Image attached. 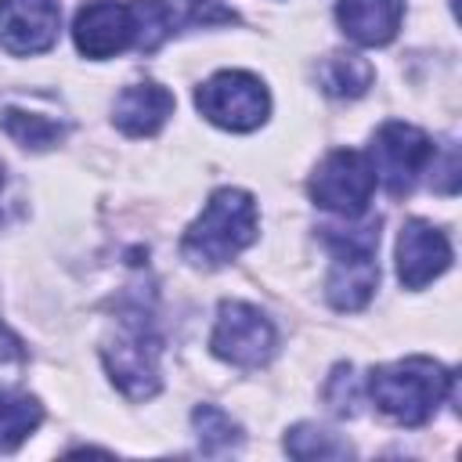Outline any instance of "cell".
I'll use <instances>...</instances> for the list:
<instances>
[{
  "label": "cell",
  "mask_w": 462,
  "mask_h": 462,
  "mask_svg": "<svg viewBox=\"0 0 462 462\" xmlns=\"http://www.w3.org/2000/svg\"><path fill=\"white\" fill-rule=\"evenodd\" d=\"M455 393V372L433 357H401L368 372V397L401 426H422L444 397Z\"/></svg>",
  "instance_id": "cell-1"
},
{
  "label": "cell",
  "mask_w": 462,
  "mask_h": 462,
  "mask_svg": "<svg viewBox=\"0 0 462 462\" xmlns=\"http://www.w3.org/2000/svg\"><path fill=\"white\" fill-rule=\"evenodd\" d=\"M260 235L256 199L242 188H217L199 213V220L184 231L180 253L195 267H220L235 260Z\"/></svg>",
  "instance_id": "cell-2"
},
{
  "label": "cell",
  "mask_w": 462,
  "mask_h": 462,
  "mask_svg": "<svg viewBox=\"0 0 462 462\" xmlns=\"http://www.w3.org/2000/svg\"><path fill=\"white\" fill-rule=\"evenodd\" d=\"M159 354L162 339L152 325V314L141 307L123 310L116 321V332L101 346V361L112 375V383L130 397V401H148L159 393Z\"/></svg>",
  "instance_id": "cell-3"
},
{
  "label": "cell",
  "mask_w": 462,
  "mask_h": 462,
  "mask_svg": "<svg viewBox=\"0 0 462 462\" xmlns=\"http://www.w3.org/2000/svg\"><path fill=\"white\" fill-rule=\"evenodd\" d=\"M321 238L332 249V271L325 278V296L336 310H361L379 285V220L361 227H321Z\"/></svg>",
  "instance_id": "cell-4"
},
{
  "label": "cell",
  "mask_w": 462,
  "mask_h": 462,
  "mask_svg": "<svg viewBox=\"0 0 462 462\" xmlns=\"http://www.w3.org/2000/svg\"><path fill=\"white\" fill-rule=\"evenodd\" d=\"M195 108L220 130L249 134L267 123L271 94L260 76L242 72V69H224V72H213L195 90Z\"/></svg>",
  "instance_id": "cell-5"
},
{
  "label": "cell",
  "mask_w": 462,
  "mask_h": 462,
  "mask_svg": "<svg viewBox=\"0 0 462 462\" xmlns=\"http://www.w3.org/2000/svg\"><path fill=\"white\" fill-rule=\"evenodd\" d=\"M372 191H375V170H372L368 155L354 152V148L328 152L318 162V170L310 173V199L321 209L346 217V220L365 217Z\"/></svg>",
  "instance_id": "cell-6"
},
{
  "label": "cell",
  "mask_w": 462,
  "mask_h": 462,
  "mask_svg": "<svg viewBox=\"0 0 462 462\" xmlns=\"http://www.w3.org/2000/svg\"><path fill=\"white\" fill-rule=\"evenodd\" d=\"M278 346V332L271 325V318L242 300H224L217 310V325L209 336V350L238 368H260L274 357Z\"/></svg>",
  "instance_id": "cell-7"
},
{
  "label": "cell",
  "mask_w": 462,
  "mask_h": 462,
  "mask_svg": "<svg viewBox=\"0 0 462 462\" xmlns=\"http://www.w3.org/2000/svg\"><path fill=\"white\" fill-rule=\"evenodd\" d=\"M375 180H383V188L390 195H408L419 180V173L430 166L433 159V141L426 137V130L411 126V123H383L372 137V148L365 152Z\"/></svg>",
  "instance_id": "cell-8"
},
{
  "label": "cell",
  "mask_w": 462,
  "mask_h": 462,
  "mask_svg": "<svg viewBox=\"0 0 462 462\" xmlns=\"http://www.w3.org/2000/svg\"><path fill=\"white\" fill-rule=\"evenodd\" d=\"M72 40L83 58H112L137 47V18L130 0H90L76 11Z\"/></svg>",
  "instance_id": "cell-9"
},
{
  "label": "cell",
  "mask_w": 462,
  "mask_h": 462,
  "mask_svg": "<svg viewBox=\"0 0 462 462\" xmlns=\"http://www.w3.org/2000/svg\"><path fill=\"white\" fill-rule=\"evenodd\" d=\"M61 29L58 0H0V43L4 51L29 58L54 47Z\"/></svg>",
  "instance_id": "cell-10"
},
{
  "label": "cell",
  "mask_w": 462,
  "mask_h": 462,
  "mask_svg": "<svg viewBox=\"0 0 462 462\" xmlns=\"http://www.w3.org/2000/svg\"><path fill=\"white\" fill-rule=\"evenodd\" d=\"M451 267V242L430 220H404L397 235V278L404 289H422Z\"/></svg>",
  "instance_id": "cell-11"
},
{
  "label": "cell",
  "mask_w": 462,
  "mask_h": 462,
  "mask_svg": "<svg viewBox=\"0 0 462 462\" xmlns=\"http://www.w3.org/2000/svg\"><path fill=\"white\" fill-rule=\"evenodd\" d=\"M173 105L177 101L162 83H130L112 105V123L130 137H152L173 116Z\"/></svg>",
  "instance_id": "cell-12"
},
{
  "label": "cell",
  "mask_w": 462,
  "mask_h": 462,
  "mask_svg": "<svg viewBox=\"0 0 462 462\" xmlns=\"http://www.w3.org/2000/svg\"><path fill=\"white\" fill-rule=\"evenodd\" d=\"M404 18V0H339L336 22L361 47H383L397 36Z\"/></svg>",
  "instance_id": "cell-13"
},
{
  "label": "cell",
  "mask_w": 462,
  "mask_h": 462,
  "mask_svg": "<svg viewBox=\"0 0 462 462\" xmlns=\"http://www.w3.org/2000/svg\"><path fill=\"white\" fill-rule=\"evenodd\" d=\"M318 79H321V90L332 97H361L372 87L375 69L361 54H328L318 69Z\"/></svg>",
  "instance_id": "cell-14"
},
{
  "label": "cell",
  "mask_w": 462,
  "mask_h": 462,
  "mask_svg": "<svg viewBox=\"0 0 462 462\" xmlns=\"http://www.w3.org/2000/svg\"><path fill=\"white\" fill-rule=\"evenodd\" d=\"M43 422V404L22 390H0V451H14Z\"/></svg>",
  "instance_id": "cell-15"
},
{
  "label": "cell",
  "mask_w": 462,
  "mask_h": 462,
  "mask_svg": "<svg viewBox=\"0 0 462 462\" xmlns=\"http://www.w3.org/2000/svg\"><path fill=\"white\" fill-rule=\"evenodd\" d=\"M0 123H4L7 137H14L22 148H32V152L54 148V144L65 137V126H61L58 119H47V116H36V112L14 108V105L0 112Z\"/></svg>",
  "instance_id": "cell-16"
},
{
  "label": "cell",
  "mask_w": 462,
  "mask_h": 462,
  "mask_svg": "<svg viewBox=\"0 0 462 462\" xmlns=\"http://www.w3.org/2000/svg\"><path fill=\"white\" fill-rule=\"evenodd\" d=\"M285 451L292 458H350L354 455V448L339 433L321 430L314 422H296L285 433Z\"/></svg>",
  "instance_id": "cell-17"
},
{
  "label": "cell",
  "mask_w": 462,
  "mask_h": 462,
  "mask_svg": "<svg viewBox=\"0 0 462 462\" xmlns=\"http://www.w3.org/2000/svg\"><path fill=\"white\" fill-rule=\"evenodd\" d=\"M191 426H195V437H199V448L206 455H220V451H231L242 444V430L238 422H231L227 411L213 408V404H199L191 411Z\"/></svg>",
  "instance_id": "cell-18"
},
{
  "label": "cell",
  "mask_w": 462,
  "mask_h": 462,
  "mask_svg": "<svg viewBox=\"0 0 462 462\" xmlns=\"http://www.w3.org/2000/svg\"><path fill=\"white\" fill-rule=\"evenodd\" d=\"M22 357H25V350H22L18 336H11V332L0 325V365H4V361H22Z\"/></svg>",
  "instance_id": "cell-19"
},
{
  "label": "cell",
  "mask_w": 462,
  "mask_h": 462,
  "mask_svg": "<svg viewBox=\"0 0 462 462\" xmlns=\"http://www.w3.org/2000/svg\"><path fill=\"white\" fill-rule=\"evenodd\" d=\"M0 188H4V166H0Z\"/></svg>",
  "instance_id": "cell-20"
}]
</instances>
